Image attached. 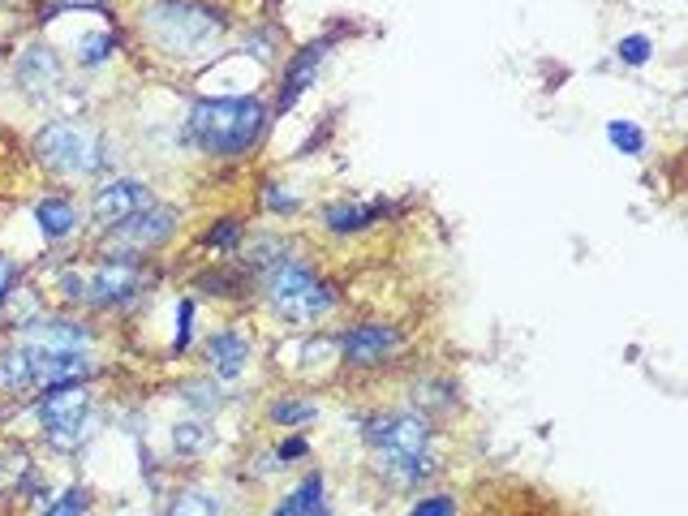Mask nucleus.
Here are the masks:
<instances>
[{
	"mask_svg": "<svg viewBox=\"0 0 688 516\" xmlns=\"http://www.w3.org/2000/svg\"><path fill=\"white\" fill-rule=\"evenodd\" d=\"M138 26L155 48H164L173 57H199L211 44L224 39L228 17H224V9H215L206 0H146Z\"/></svg>",
	"mask_w": 688,
	"mask_h": 516,
	"instance_id": "nucleus-1",
	"label": "nucleus"
},
{
	"mask_svg": "<svg viewBox=\"0 0 688 516\" xmlns=\"http://www.w3.org/2000/svg\"><path fill=\"white\" fill-rule=\"evenodd\" d=\"M194 147L206 155H246L268 130V108L259 99H199L186 121Z\"/></svg>",
	"mask_w": 688,
	"mask_h": 516,
	"instance_id": "nucleus-2",
	"label": "nucleus"
},
{
	"mask_svg": "<svg viewBox=\"0 0 688 516\" xmlns=\"http://www.w3.org/2000/svg\"><path fill=\"white\" fill-rule=\"evenodd\" d=\"M263 289H268V301L275 305L280 319L288 323H315L332 310V289L297 259H275L272 267L263 272Z\"/></svg>",
	"mask_w": 688,
	"mask_h": 516,
	"instance_id": "nucleus-3",
	"label": "nucleus"
},
{
	"mask_svg": "<svg viewBox=\"0 0 688 516\" xmlns=\"http://www.w3.org/2000/svg\"><path fill=\"white\" fill-rule=\"evenodd\" d=\"M39 422H44V435L57 452H73L82 447L91 435V392L82 383H61V387H48L35 405Z\"/></svg>",
	"mask_w": 688,
	"mask_h": 516,
	"instance_id": "nucleus-4",
	"label": "nucleus"
},
{
	"mask_svg": "<svg viewBox=\"0 0 688 516\" xmlns=\"http://www.w3.org/2000/svg\"><path fill=\"white\" fill-rule=\"evenodd\" d=\"M35 151H39V159L48 168H57L66 177H86V172H95L104 164V139L91 134L78 121H52V125H44L39 139H35Z\"/></svg>",
	"mask_w": 688,
	"mask_h": 516,
	"instance_id": "nucleus-5",
	"label": "nucleus"
},
{
	"mask_svg": "<svg viewBox=\"0 0 688 516\" xmlns=\"http://www.w3.org/2000/svg\"><path fill=\"white\" fill-rule=\"evenodd\" d=\"M142 293V272H138L130 259H112L104 263L91 280H82V297L99 310H112V305H126Z\"/></svg>",
	"mask_w": 688,
	"mask_h": 516,
	"instance_id": "nucleus-6",
	"label": "nucleus"
},
{
	"mask_svg": "<svg viewBox=\"0 0 688 516\" xmlns=\"http://www.w3.org/2000/svg\"><path fill=\"white\" fill-rule=\"evenodd\" d=\"M142 207H151V190L142 181H130V177L126 181H108L91 199V220L99 224V228H117V224H126L130 216H138Z\"/></svg>",
	"mask_w": 688,
	"mask_h": 516,
	"instance_id": "nucleus-7",
	"label": "nucleus"
},
{
	"mask_svg": "<svg viewBox=\"0 0 688 516\" xmlns=\"http://www.w3.org/2000/svg\"><path fill=\"white\" fill-rule=\"evenodd\" d=\"M366 440L375 443L383 456H413V452H426L430 427H426L422 413H396V418L370 422V427H366Z\"/></svg>",
	"mask_w": 688,
	"mask_h": 516,
	"instance_id": "nucleus-8",
	"label": "nucleus"
},
{
	"mask_svg": "<svg viewBox=\"0 0 688 516\" xmlns=\"http://www.w3.org/2000/svg\"><path fill=\"white\" fill-rule=\"evenodd\" d=\"M173 228H177V212H173V207H142L138 216H130L126 224H117L112 241L126 245V250H151V245L168 241Z\"/></svg>",
	"mask_w": 688,
	"mask_h": 516,
	"instance_id": "nucleus-9",
	"label": "nucleus"
},
{
	"mask_svg": "<svg viewBox=\"0 0 688 516\" xmlns=\"http://www.w3.org/2000/svg\"><path fill=\"white\" fill-rule=\"evenodd\" d=\"M22 340L35 349H48V353H86L91 332L73 319H35L22 327Z\"/></svg>",
	"mask_w": 688,
	"mask_h": 516,
	"instance_id": "nucleus-10",
	"label": "nucleus"
},
{
	"mask_svg": "<svg viewBox=\"0 0 688 516\" xmlns=\"http://www.w3.org/2000/svg\"><path fill=\"white\" fill-rule=\"evenodd\" d=\"M13 77L26 95H52V86H61V57L48 48V44H31L17 65H13Z\"/></svg>",
	"mask_w": 688,
	"mask_h": 516,
	"instance_id": "nucleus-11",
	"label": "nucleus"
},
{
	"mask_svg": "<svg viewBox=\"0 0 688 516\" xmlns=\"http://www.w3.org/2000/svg\"><path fill=\"white\" fill-rule=\"evenodd\" d=\"M396 345H401V336H396L392 327H383V323H366V327H353V332H344L341 336L344 358L357 362V367H375V362H383Z\"/></svg>",
	"mask_w": 688,
	"mask_h": 516,
	"instance_id": "nucleus-12",
	"label": "nucleus"
},
{
	"mask_svg": "<svg viewBox=\"0 0 688 516\" xmlns=\"http://www.w3.org/2000/svg\"><path fill=\"white\" fill-rule=\"evenodd\" d=\"M206 358H211V370L220 379H237L246 370V362H250V345H246L241 332H215L206 340Z\"/></svg>",
	"mask_w": 688,
	"mask_h": 516,
	"instance_id": "nucleus-13",
	"label": "nucleus"
},
{
	"mask_svg": "<svg viewBox=\"0 0 688 516\" xmlns=\"http://www.w3.org/2000/svg\"><path fill=\"white\" fill-rule=\"evenodd\" d=\"M323 57H328V44H310V48H301V57L288 65V77H284V95H280V108H293V99L310 86V77L315 70L323 65Z\"/></svg>",
	"mask_w": 688,
	"mask_h": 516,
	"instance_id": "nucleus-14",
	"label": "nucleus"
},
{
	"mask_svg": "<svg viewBox=\"0 0 688 516\" xmlns=\"http://www.w3.org/2000/svg\"><path fill=\"white\" fill-rule=\"evenodd\" d=\"M35 224H39V232L48 241H61V237H69L78 228V207L69 199H39L35 203Z\"/></svg>",
	"mask_w": 688,
	"mask_h": 516,
	"instance_id": "nucleus-15",
	"label": "nucleus"
},
{
	"mask_svg": "<svg viewBox=\"0 0 688 516\" xmlns=\"http://www.w3.org/2000/svg\"><path fill=\"white\" fill-rule=\"evenodd\" d=\"M379 212H383V203H332L323 212V220L332 232H357V228L379 220Z\"/></svg>",
	"mask_w": 688,
	"mask_h": 516,
	"instance_id": "nucleus-16",
	"label": "nucleus"
},
{
	"mask_svg": "<svg viewBox=\"0 0 688 516\" xmlns=\"http://www.w3.org/2000/svg\"><path fill=\"white\" fill-rule=\"evenodd\" d=\"M319 500H323V478L315 473V478H306L280 508H275L272 516H310L315 508H319Z\"/></svg>",
	"mask_w": 688,
	"mask_h": 516,
	"instance_id": "nucleus-17",
	"label": "nucleus"
},
{
	"mask_svg": "<svg viewBox=\"0 0 688 516\" xmlns=\"http://www.w3.org/2000/svg\"><path fill=\"white\" fill-rule=\"evenodd\" d=\"M383 469L396 478V482H422L435 473V460L426 452H413V456H383Z\"/></svg>",
	"mask_w": 688,
	"mask_h": 516,
	"instance_id": "nucleus-18",
	"label": "nucleus"
},
{
	"mask_svg": "<svg viewBox=\"0 0 688 516\" xmlns=\"http://www.w3.org/2000/svg\"><path fill=\"white\" fill-rule=\"evenodd\" d=\"M211 443L215 440H211V431H206L203 422H177V427H173V447H177L181 456H199Z\"/></svg>",
	"mask_w": 688,
	"mask_h": 516,
	"instance_id": "nucleus-19",
	"label": "nucleus"
},
{
	"mask_svg": "<svg viewBox=\"0 0 688 516\" xmlns=\"http://www.w3.org/2000/svg\"><path fill=\"white\" fill-rule=\"evenodd\" d=\"M112 52H117V39H112L108 31H91V35H82V44H78V61H82V65H104Z\"/></svg>",
	"mask_w": 688,
	"mask_h": 516,
	"instance_id": "nucleus-20",
	"label": "nucleus"
},
{
	"mask_svg": "<svg viewBox=\"0 0 688 516\" xmlns=\"http://www.w3.org/2000/svg\"><path fill=\"white\" fill-rule=\"evenodd\" d=\"M607 139H612V147L624 151V155H641V151H645V134H641L632 121H612V125H607Z\"/></svg>",
	"mask_w": 688,
	"mask_h": 516,
	"instance_id": "nucleus-21",
	"label": "nucleus"
},
{
	"mask_svg": "<svg viewBox=\"0 0 688 516\" xmlns=\"http://www.w3.org/2000/svg\"><path fill=\"white\" fill-rule=\"evenodd\" d=\"M168 516H224V508H220V500L215 495H181L173 508H168Z\"/></svg>",
	"mask_w": 688,
	"mask_h": 516,
	"instance_id": "nucleus-22",
	"label": "nucleus"
},
{
	"mask_svg": "<svg viewBox=\"0 0 688 516\" xmlns=\"http://www.w3.org/2000/svg\"><path fill=\"white\" fill-rule=\"evenodd\" d=\"M181 396H186L194 409H220V405H224V396H220V387H215V383H186V387H181Z\"/></svg>",
	"mask_w": 688,
	"mask_h": 516,
	"instance_id": "nucleus-23",
	"label": "nucleus"
},
{
	"mask_svg": "<svg viewBox=\"0 0 688 516\" xmlns=\"http://www.w3.org/2000/svg\"><path fill=\"white\" fill-rule=\"evenodd\" d=\"M616 57L624 61V65H645V61H650V39H645V35H628V39H619Z\"/></svg>",
	"mask_w": 688,
	"mask_h": 516,
	"instance_id": "nucleus-24",
	"label": "nucleus"
},
{
	"mask_svg": "<svg viewBox=\"0 0 688 516\" xmlns=\"http://www.w3.org/2000/svg\"><path fill=\"white\" fill-rule=\"evenodd\" d=\"M82 513H86V491H82V487H69L66 495H61L44 516H82Z\"/></svg>",
	"mask_w": 688,
	"mask_h": 516,
	"instance_id": "nucleus-25",
	"label": "nucleus"
},
{
	"mask_svg": "<svg viewBox=\"0 0 688 516\" xmlns=\"http://www.w3.org/2000/svg\"><path fill=\"white\" fill-rule=\"evenodd\" d=\"M190 323H194V301H181V305H177V340H173L177 353L190 349V332H194Z\"/></svg>",
	"mask_w": 688,
	"mask_h": 516,
	"instance_id": "nucleus-26",
	"label": "nucleus"
},
{
	"mask_svg": "<svg viewBox=\"0 0 688 516\" xmlns=\"http://www.w3.org/2000/svg\"><path fill=\"white\" fill-rule=\"evenodd\" d=\"M319 409L315 405H275L272 409V418L275 422H284V427H297V422H310Z\"/></svg>",
	"mask_w": 688,
	"mask_h": 516,
	"instance_id": "nucleus-27",
	"label": "nucleus"
},
{
	"mask_svg": "<svg viewBox=\"0 0 688 516\" xmlns=\"http://www.w3.org/2000/svg\"><path fill=\"white\" fill-rule=\"evenodd\" d=\"M410 516H456V504L448 495H430V500H417Z\"/></svg>",
	"mask_w": 688,
	"mask_h": 516,
	"instance_id": "nucleus-28",
	"label": "nucleus"
},
{
	"mask_svg": "<svg viewBox=\"0 0 688 516\" xmlns=\"http://www.w3.org/2000/svg\"><path fill=\"white\" fill-rule=\"evenodd\" d=\"M13 285H17V263L0 254V305L13 297Z\"/></svg>",
	"mask_w": 688,
	"mask_h": 516,
	"instance_id": "nucleus-29",
	"label": "nucleus"
},
{
	"mask_svg": "<svg viewBox=\"0 0 688 516\" xmlns=\"http://www.w3.org/2000/svg\"><path fill=\"white\" fill-rule=\"evenodd\" d=\"M268 207H272V212H293V207H297V199H293V194H284L280 185H268Z\"/></svg>",
	"mask_w": 688,
	"mask_h": 516,
	"instance_id": "nucleus-30",
	"label": "nucleus"
},
{
	"mask_svg": "<svg viewBox=\"0 0 688 516\" xmlns=\"http://www.w3.org/2000/svg\"><path fill=\"white\" fill-rule=\"evenodd\" d=\"M233 241H237V224L233 220H224L215 232H211V245H233Z\"/></svg>",
	"mask_w": 688,
	"mask_h": 516,
	"instance_id": "nucleus-31",
	"label": "nucleus"
},
{
	"mask_svg": "<svg viewBox=\"0 0 688 516\" xmlns=\"http://www.w3.org/2000/svg\"><path fill=\"white\" fill-rule=\"evenodd\" d=\"M297 456H306V440H284L280 443V460H297Z\"/></svg>",
	"mask_w": 688,
	"mask_h": 516,
	"instance_id": "nucleus-32",
	"label": "nucleus"
},
{
	"mask_svg": "<svg viewBox=\"0 0 688 516\" xmlns=\"http://www.w3.org/2000/svg\"><path fill=\"white\" fill-rule=\"evenodd\" d=\"M61 289H66V297L69 301H78V297H82V276H61Z\"/></svg>",
	"mask_w": 688,
	"mask_h": 516,
	"instance_id": "nucleus-33",
	"label": "nucleus"
}]
</instances>
